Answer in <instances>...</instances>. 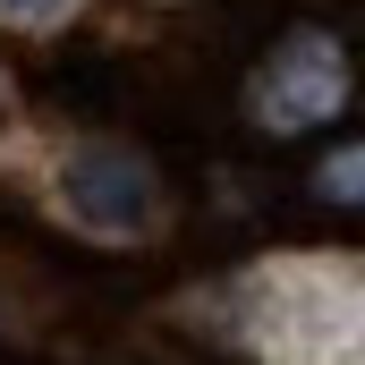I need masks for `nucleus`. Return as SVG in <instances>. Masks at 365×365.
Returning a JSON list of instances; mask_svg holds the SVG:
<instances>
[{"label":"nucleus","mask_w":365,"mask_h":365,"mask_svg":"<svg viewBox=\"0 0 365 365\" xmlns=\"http://www.w3.org/2000/svg\"><path fill=\"white\" fill-rule=\"evenodd\" d=\"M314 187H323L331 204H365V145H349V153H331V162L314 170Z\"/></svg>","instance_id":"nucleus-3"},{"label":"nucleus","mask_w":365,"mask_h":365,"mask_svg":"<svg viewBox=\"0 0 365 365\" xmlns=\"http://www.w3.org/2000/svg\"><path fill=\"white\" fill-rule=\"evenodd\" d=\"M340 93H349L340 43H331V34H289L272 51V68L255 77V110H264L272 128H314V119L340 110Z\"/></svg>","instance_id":"nucleus-1"},{"label":"nucleus","mask_w":365,"mask_h":365,"mask_svg":"<svg viewBox=\"0 0 365 365\" xmlns=\"http://www.w3.org/2000/svg\"><path fill=\"white\" fill-rule=\"evenodd\" d=\"M60 195H68V212H77L86 230H102V238H136V230L153 221V170H145L136 153H119V145H86V153L68 162Z\"/></svg>","instance_id":"nucleus-2"},{"label":"nucleus","mask_w":365,"mask_h":365,"mask_svg":"<svg viewBox=\"0 0 365 365\" xmlns=\"http://www.w3.org/2000/svg\"><path fill=\"white\" fill-rule=\"evenodd\" d=\"M0 17H17V26H51V17H68V0H0Z\"/></svg>","instance_id":"nucleus-4"}]
</instances>
